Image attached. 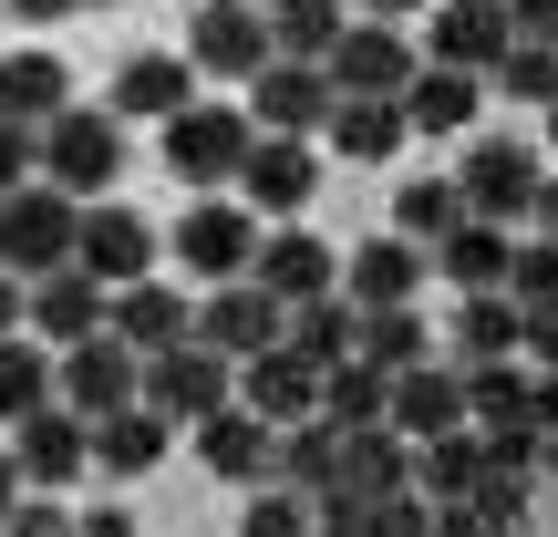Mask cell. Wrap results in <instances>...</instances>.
<instances>
[{"label":"cell","mask_w":558,"mask_h":537,"mask_svg":"<svg viewBox=\"0 0 558 537\" xmlns=\"http://www.w3.org/2000/svg\"><path fill=\"white\" fill-rule=\"evenodd\" d=\"M476 465H486L476 424H445V435H414V486H424V497H465V486H476Z\"/></svg>","instance_id":"32"},{"label":"cell","mask_w":558,"mask_h":537,"mask_svg":"<svg viewBox=\"0 0 558 537\" xmlns=\"http://www.w3.org/2000/svg\"><path fill=\"white\" fill-rule=\"evenodd\" d=\"M135 393L156 403L166 424H197L207 403H228V352H207V341L186 331V341H166V352H145V373H135Z\"/></svg>","instance_id":"6"},{"label":"cell","mask_w":558,"mask_h":537,"mask_svg":"<svg viewBox=\"0 0 558 537\" xmlns=\"http://www.w3.org/2000/svg\"><path fill=\"white\" fill-rule=\"evenodd\" d=\"M414 290H424V239H403V228H383V239H362L341 259V300L352 310H383V300H414Z\"/></svg>","instance_id":"22"},{"label":"cell","mask_w":558,"mask_h":537,"mask_svg":"<svg viewBox=\"0 0 558 537\" xmlns=\"http://www.w3.org/2000/svg\"><path fill=\"white\" fill-rule=\"evenodd\" d=\"M177 455V424L156 414V403H114V414H94V476H114V486H135V476H156V465Z\"/></svg>","instance_id":"15"},{"label":"cell","mask_w":558,"mask_h":537,"mask_svg":"<svg viewBox=\"0 0 558 537\" xmlns=\"http://www.w3.org/2000/svg\"><path fill=\"white\" fill-rule=\"evenodd\" d=\"M507 0H435V21H424L414 62H445V73H486V62L507 52Z\"/></svg>","instance_id":"12"},{"label":"cell","mask_w":558,"mask_h":537,"mask_svg":"<svg viewBox=\"0 0 558 537\" xmlns=\"http://www.w3.org/2000/svg\"><path fill=\"white\" fill-rule=\"evenodd\" d=\"M248 145H259V124H248L239 103H197V94H186L177 114H166V166H177L186 186H228Z\"/></svg>","instance_id":"4"},{"label":"cell","mask_w":558,"mask_h":537,"mask_svg":"<svg viewBox=\"0 0 558 537\" xmlns=\"http://www.w3.org/2000/svg\"><path fill=\"white\" fill-rule=\"evenodd\" d=\"M186 62H197L207 83H248L269 62V21L259 0H207L197 21H186Z\"/></svg>","instance_id":"9"},{"label":"cell","mask_w":558,"mask_h":537,"mask_svg":"<svg viewBox=\"0 0 558 537\" xmlns=\"http://www.w3.org/2000/svg\"><path fill=\"white\" fill-rule=\"evenodd\" d=\"M352 11H373V21H414L424 0H352Z\"/></svg>","instance_id":"44"},{"label":"cell","mask_w":558,"mask_h":537,"mask_svg":"<svg viewBox=\"0 0 558 537\" xmlns=\"http://www.w3.org/2000/svg\"><path fill=\"white\" fill-rule=\"evenodd\" d=\"M62 103H73V83H62L52 52H0V114L11 124H52Z\"/></svg>","instance_id":"29"},{"label":"cell","mask_w":558,"mask_h":537,"mask_svg":"<svg viewBox=\"0 0 558 537\" xmlns=\"http://www.w3.org/2000/svg\"><path fill=\"white\" fill-rule=\"evenodd\" d=\"M21 176H32V124H11V114H0V197H11Z\"/></svg>","instance_id":"41"},{"label":"cell","mask_w":558,"mask_h":537,"mask_svg":"<svg viewBox=\"0 0 558 537\" xmlns=\"http://www.w3.org/2000/svg\"><path fill=\"white\" fill-rule=\"evenodd\" d=\"M228 382H239V403L259 424H290V414H311V403H320V362L300 352V341H259V352H239V362H228Z\"/></svg>","instance_id":"7"},{"label":"cell","mask_w":558,"mask_h":537,"mask_svg":"<svg viewBox=\"0 0 558 537\" xmlns=\"http://www.w3.org/2000/svg\"><path fill=\"white\" fill-rule=\"evenodd\" d=\"M73 228H83V197H62L52 176H21L11 197H0V269L11 279H41V269H62L73 259Z\"/></svg>","instance_id":"3"},{"label":"cell","mask_w":558,"mask_h":537,"mask_svg":"<svg viewBox=\"0 0 558 537\" xmlns=\"http://www.w3.org/2000/svg\"><path fill=\"white\" fill-rule=\"evenodd\" d=\"M11 465H21V486H62V497H73V486L94 476V424H83L73 403H32V414L11 424Z\"/></svg>","instance_id":"5"},{"label":"cell","mask_w":558,"mask_h":537,"mask_svg":"<svg viewBox=\"0 0 558 537\" xmlns=\"http://www.w3.org/2000/svg\"><path fill=\"white\" fill-rule=\"evenodd\" d=\"M239 279H259V290L290 310V300H320V290H341V259L311 239V228H269L259 248H248V269Z\"/></svg>","instance_id":"17"},{"label":"cell","mask_w":558,"mask_h":537,"mask_svg":"<svg viewBox=\"0 0 558 537\" xmlns=\"http://www.w3.org/2000/svg\"><path fill=\"white\" fill-rule=\"evenodd\" d=\"M341 476L362 486V497H393V486H414V435L403 424H341Z\"/></svg>","instance_id":"28"},{"label":"cell","mask_w":558,"mask_h":537,"mask_svg":"<svg viewBox=\"0 0 558 537\" xmlns=\"http://www.w3.org/2000/svg\"><path fill=\"white\" fill-rule=\"evenodd\" d=\"M186 435H197V465H207L218 486H259V476H269V424L248 414V403H207Z\"/></svg>","instance_id":"19"},{"label":"cell","mask_w":558,"mask_h":537,"mask_svg":"<svg viewBox=\"0 0 558 537\" xmlns=\"http://www.w3.org/2000/svg\"><path fill=\"white\" fill-rule=\"evenodd\" d=\"M445 186H456L465 218H497V228H518V218H538V207H548V166H538V145H527V135H476Z\"/></svg>","instance_id":"2"},{"label":"cell","mask_w":558,"mask_h":537,"mask_svg":"<svg viewBox=\"0 0 558 537\" xmlns=\"http://www.w3.org/2000/svg\"><path fill=\"white\" fill-rule=\"evenodd\" d=\"M248 248H259V207H186V228H177V259L197 269V279H239L248 269Z\"/></svg>","instance_id":"24"},{"label":"cell","mask_w":558,"mask_h":537,"mask_svg":"<svg viewBox=\"0 0 558 537\" xmlns=\"http://www.w3.org/2000/svg\"><path fill=\"white\" fill-rule=\"evenodd\" d=\"M320 114H331V73H320V62L269 52L259 73H248V124H259V135H320Z\"/></svg>","instance_id":"10"},{"label":"cell","mask_w":558,"mask_h":537,"mask_svg":"<svg viewBox=\"0 0 558 537\" xmlns=\"http://www.w3.org/2000/svg\"><path fill=\"white\" fill-rule=\"evenodd\" d=\"M320 73H331V94H403V73H414V41L393 32V21H341L331 52H320Z\"/></svg>","instance_id":"8"},{"label":"cell","mask_w":558,"mask_h":537,"mask_svg":"<svg viewBox=\"0 0 558 537\" xmlns=\"http://www.w3.org/2000/svg\"><path fill=\"white\" fill-rule=\"evenodd\" d=\"M486 83H497L507 103H548V94H558V62H548V41H527V32H518L497 62H486Z\"/></svg>","instance_id":"36"},{"label":"cell","mask_w":558,"mask_h":537,"mask_svg":"<svg viewBox=\"0 0 558 537\" xmlns=\"http://www.w3.org/2000/svg\"><path fill=\"white\" fill-rule=\"evenodd\" d=\"M383 362H362V352H341V362H320V414L331 424H373L383 414Z\"/></svg>","instance_id":"34"},{"label":"cell","mask_w":558,"mask_h":537,"mask_svg":"<svg viewBox=\"0 0 558 537\" xmlns=\"http://www.w3.org/2000/svg\"><path fill=\"white\" fill-rule=\"evenodd\" d=\"M0 527H21V537H52L62 527V486H32V497H11V517Z\"/></svg>","instance_id":"40"},{"label":"cell","mask_w":558,"mask_h":537,"mask_svg":"<svg viewBox=\"0 0 558 537\" xmlns=\"http://www.w3.org/2000/svg\"><path fill=\"white\" fill-rule=\"evenodd\" d=\"M393 103H403V135H465V124H476V103H486V73H445V62H414Z\"/></svg>","instance_id":"23"},{"label":"cell","mask_w":558,"mask_h":537,"mask_svg":"<svg viewBox=\"0 0 558 537\" xmlns=\"http://www.w3.org/2000/svg\"><path fill=\"white\" fill-rule=\"evenodd\" d=\"M11 497H21V465H11V444H0V517H11Z\"/></svg>","instance_id":"45"},{"label":"cell","mask_w":558,"mask_h":537,"mask_svg":"<svg viewBox=\"0 0 558 537\" xmlns=\"http://www.w3.org/2000/svg\"><path fill=\"white\" fill-rule=\"evenodd\" d=\"M507 228L497 218H456V228H435L424 239V279H445V290H497L507 279Z\"/></svg>","instance_id":"21"},{"label":"cell","mask_w":558,"mask_h":537,"mask_svg":"<svg viewBox=\"0 0 558 537\" xmlns=\"http://www.w3.org/2000/svg\"><path fill=\"white\" fill-rule=\"evenodd\" d=\"M32 166L62 197H114L124 176V114L114 103H62L52 124H32Z\"/></svg>","instance_id":"1"},{"label":"cell","mask_w":558,"mask_h":537,"mask_svg":"<svg viewBox=\"0 0 558 537\" xmlns=\"http://www.w3.org/2000/svg\"><path fill=\"white\" fill-rule=\"evenodd\" d=\"M21 310H32V331H41V352H62V341H83V331H104V279L94 269H41L32 290H21Z\"/></svg>","instance_id":"20"},{"label":"cell","mask_w":558,"mask_h":537,"mask_svg":"<svg viewBox=\"0 0 558 537\" xmlns=\"http://www.w3.org/2000/svg\"><path fill=\"white\" fill-rule=\"evenodd\" d=\"M352 352H362V362H383V373H403V362L435 352V331L414 320V300H383V310H362V320H352Z\"/></svg>","instance_id":"31"},{"label":"cell","mask_w":558,"mask_h":537,"mask_svg":"<svg viewBox=\"0 0 558 537\" xmlns=\"http://www.w3.org/2000/svg\"><path fill=\"white\" fill-rule=\"evenodd\" d=\"M259 21H269V52L320 62V52H331V32L352 21V0H259Z\"/></svg>","instance_id":"30"},{"label":"cell","mask_w":558,"mask_h":537,"mask_svg":"<svg viewBox=\"0 0 558 537\" xmlns=\"http://www.w3.org/2000/svg\"><path fill=\"white\" fill-rule=\"evenodd\" d=\"M456 218H465V207H456L445 176H403L393 186V228H403V239H435V228H456Z\"/></svg>","instance_id":"37"},{"label":"cell","mask_w":558,"mask_h":537,"mask_svg":"<svg viewBox=\"0 0 558 537\" xmlns=\"http://www.w3.org/2000/svg\"><path fill=\"white\" fill-rule=\"evenodd\" d=\"M239 186L248 207H259V218H300V207H311V186H320V166H311V135H259L239 156Z\"/></svg>","instance_id":"13"},{"label":"cell","mask_w":558,"mask_h":537,"mask_svg":"<svg viewBox=\"0 0 558 537\" xmlns=\"http://www.w3.org/2000/svg\"><path fill=\"white\" fill-rule=\"evenodd\" d=\"M548 21H558V0H507V32H527V41H548Z\"/></svg>","instance_id":"42"},{"label":"cell","mask_w":558,"mask_h":537,"mask_svg":"<svg viewBox=\"0 0 558 537\" xmlns=\"http://www.w3.org/2000/svg\"><path fill=\"white\" fill-rule=\"evenodd\" d=\"M0 11H21V21H73L83 0H0Z\"/></svg>","instance_id":"43"},{"label":"cell","mask_w":558,"mask_h":537,"mask_svg":"<svg viewBox=\"0 0 558 537\" xmlns=\"http://www.w3.org/2000/svg\"><path fill=\"white\" fill-rule=\"evenodd\" d=\"M186 94H197V62H186V52H135L114 73V114L124 124H166Z\"/></svg>","instance_id":"26"},{"label":"cell","mask_w":558,"mask_h":537,"mask_svg":"<svg viewBox=\"0 0 558 537\" xmlns=\"http://www.w3.org/2000/svg\"><path fill=\"white\" fill-rule=\"evenodd\" d=\"M186 331L239 362V352H259V341H279V300L259 290V279H207V300L186 310Z\"/></svg>","instance_id":"14"},{"label":"cell","mask_w":558,"mask_h":537,"mask_svg":"<svg viewBox=\"0 0 558 537\" xmlns=\"http://www.w3.org/2000/svg\"><path fill=\"white\" fill-rule=\"evenodd\" d=\"M73 269H94L104 290H124V279L156 269V228L135 218V207H94L83 197V228H73Z\"/></svg>","instance_id":"16"},{"label":"cell","mask_w":558,"mask_h":537,"mask_svg":"<svg viewBox=\"0 0 558 537\" xmlns=\"http://www.w3.org/2000/svg\"><path fill=\"white\" fill-rule=\"evenodd\" d=\"M518 331H527V310H518L507 290H465V310H456V362L518 352Z\"/></svg>","instance_id":"33"},{"label":"cell","mask_w":558,"mask_h":537,"mask_svg":"<svg viewBox=\"0 0 558 537\" xmlns=\"http://www.w3.org/2000/svg\"><path fill=\"white\" fill-rule=\"evenodd\" d=\"M320 135H331V156H352V166H383V156L403 145V103H393V94H331Z\"/></svg>","instance_id":"27"},{"label":"cell","mask_w":558,"mask_h":537,"mask_svg":"<svg viewBox=\"0 0 558 537\" xmlns=\"http://www.w3.org/2000/svg\"><path fill=\"white\" fill-rule=\"evenodd\" d=\"M383 424H403V435H445V424H465V373L456 362H403L393 382H383Z\"/></svg>","instance_id":"18"},{"label":"cell","mask_w":558,"mask_h":537,"mask_svg":"<svg viewBox=\"0 0 558 537\" xmlns=\"http://www.w3.org/2000/svg\"><path fill=\"white\" fill-rule=\"evenodd\" d=\"M497 290L518 300V310H548V300H558V248H538V239L507 248V279H497Z\"/></svg>","instance_id":"38"},{"label":"cell","mask_w":558,"mask_h":537,"mask_svg":"<svg viewBox=\"0 0 558 537\" xmlns=\"http://www.w3.org/2000/svg\"><path fill=\"white\" fill-rule=\"evenodd\" d=\"M290 527H311V497L300 486H248V537H290Z\"/></svg>","instance_id":"39"},{"label":"cell","mask_w":558,"mask_h":537,"mask_svg":"<svg viewBox=\"0 0 558 537\" xmlns=\"http://www.w3.org/2000/svg\"><path fill=\"white\" fill-rule=\"evenodd\" d=\"M11 320H21V279L0 269V331H11Z\"/></svg>","instance_id":"46"},{"label":"cell","mask_w":558,"mask_h":537,"mask_svg":"<svg viewBox=\"0 0 558 537\" xmlns=\"http://www.w3.org/2000/svg\"><path fill=\"white\" fill-rule=\"evenodd\" d=\"M135 373H145V352H124L114 331H83V341H62V403H73L83 424L94 414H114V403H135Z\"/></svg>","instance_id":"11"},{"label":"cell","mask_w":558,"mask_h":537,"mask_svg":"<svg viewBox=\"0 0 558 537\" xmlns=\"http://www.w3.org/2000/svg\"><path fill=\"white\" fill-rule=\"evenodd\" d=\"M186 310H197V300H186V290H156V279L104 290V331H114L124 352H166V341H186Z\"/></svg>","instance_id":"25"},{"label":"cell","mask_w":558,"mask_h":537,"mask_svg":"<svg viewBox=\"0 0 558 537\" xmlns=\"http://www.w3.org/2000/svg\"><path fill=\"white\" fill-rule=\"evenodd\" d=\"M32 403H52V352L21 331H0V424H21Z\"/></svg>","instance_id":"35"}]
</instances>
